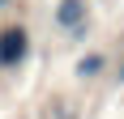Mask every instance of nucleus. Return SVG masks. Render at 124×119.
Wrapping results in <instances>:
<instances>
[{
  "mask_svg": "<svg viewBox=\"0 0 124 119\" xmlns=\"http://www.w3.org/2000/svg\"><path fill=\"white\" fill-rule=\"evenodd\" d=\"M30 60V30L22 21L0 26V72H17Z\"/></svg>",
  "mask_w": 124,
  "mask_h": 119,
  "instance_id": "nucleus-1",
  "label": "nucleus"
},
{
  "mask_svg": "<svg viewBox=\"0 0 124 119\" xmlns=\"http://www.w3.org/2000/svg\"><path fill=\"white\" fill-rule=\"evenodd\" d=\"M51 21H56V30H60V34L86 38V34H90V0H56Z\"/></svg>",
  "mask_w": 124,
  "mask_h": 119,
  "instance_id": "nucleus-2",
  "label": "nucleus"
},
{
  "mask_svg": "<svg viewBox=\"0 0 124 119\" xmlns=\"http://www.w3.org/2000/svg\"><path fill=\"white\" fill-rule=\"evenodd\" d=\"M107 72V51H86V55L73 64V77L77 81H99Z\"/></svg>",
  "mask_w": 124,
  "mask_h": 119,
  "instance_id": "nucleus-3",
  "label": "nucleus"
},
{
  "mask_svg": "<svg viewBox=\"0 0 124 119\" xmlns=\"http://www.w3.org/2000/svg\"><path fill=\"white\" fill-rule=\"evenodd\" d=\"M116 81H124V60H120V68H116Z\"/></svg>",
  "mask_w": 124,
  "mask_h": 119,
  "instance_id": "nucleus-4",
  "label": "nucleus"
},
{
  "mask_svg": "<svg viewBox=\"0 0 124 119\" xmlns=\"http://www.w3.org/2000/svg\"><path fill=\"white\" fill-rule=\"evenodd\" d=\"M9 4H13V0H0V13H4V9H9Z\"/></svg>",
  "mask_w": 124,
  "mask_h": 119,
  "instance_id": "nucleus-5",
  "label": "nucleus"
}]
</instances>
